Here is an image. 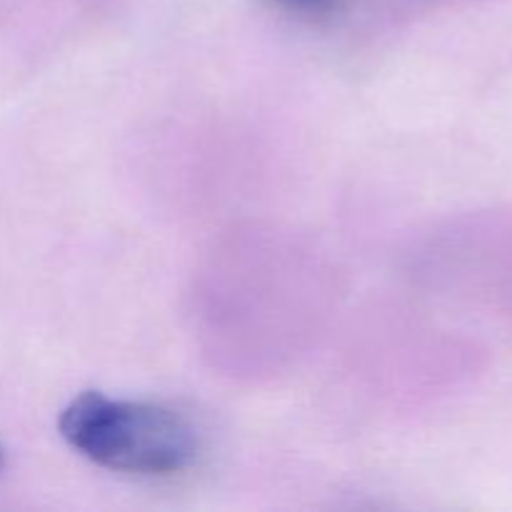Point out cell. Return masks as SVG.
Instances as JSON below:
<instances>
[{"label":"cell","mask_w":512,"mask_h":512,"mask_svg":"<svg viewBox=\"0 0 512 512\" xmlns=\"http://www.w3.org/2000/svg\"><path fill=\"white\" fill-rule=\"evenodd\" d=\"M58 425L78 453L118 473L173 475L198 453L188 420L160 405L83 393L63 410Z\"/></svg>","instance_id":"1"},{"label":"cell","mask_w":512,"mask_h":512,"mask_svg":"<svg viewBox=\"0 0 512 512\" xmlns=\"http://www.w3.org/2000/svg\"><path fill=\"white\" fill-rule=\"evenodd\" d=\"M0 463H3V453H0Z\"/></svg>","instance_id":"3"},{"label":"cell","mask_w":512,"mask_h":512,"mask_svg":"<svg viewBox=\"0 0 512 512\" xmlns=\"http://www.w3.org/2000/svg\"><path fill=\"white\" fill-rule=\"evenodd\" d=\"M275 3L285 5V8L295 10L300 15H310V18H323L338 8L340 0H275Z\"/></svg>","instance_id":"2"}]
</instances>
